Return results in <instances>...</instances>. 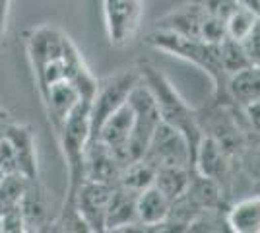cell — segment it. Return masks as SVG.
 I'll list each match as a JSON object with an SVG mask.
<instances>
[{"label":"cell","instance_id":"6da1fadb","mask_svg":"<svg viewBox=\"0 0 260 233\" xmlns=\"http://www.w3.org/2000/svg\"><path fill=\"white\" fill-rule=\"evenodd\" d=\"M25 53L39 93L56 82L70 80L80 89L82 97L91 101L98 78L91 74L82 53L62 29L49 23L33 27L25 35Z\"/></svg>","mask_w":260,"mask_h":233},{"label":"cell","instance_id":"7a4b0ae2","mask_svg":"<svg viewBox=\"0 0 260 233\" xmlns=\"http://www.w3.org/2000/svg\"><path fill=\"white\" fill-rule=\"evenodd\" d=\"M146 43L157 51H165L204 70L214 84V99L228 101V74L223 72L221 60H219V43L190 39V37H183L163 29H153L146 37Z\"/></svg>","mask_w":260,"mask_h":233},{"label":"cell","instance_id":"3957f363","mask_svg":"<svg viewBox=\"0 0 260 233\" xmlns=\"http://www.w3.org/2000/svg\"><path fill=\"white\" fill-rule=\"evenodd\" d=\"M138 70H140V80L152 91L155 105H157L159 115H161V121L175 126L177 130H181L196 152L198 140L202 136L200 124H198V113L194 109H190V105L179 95V91L167 80V76L159 72L153 64L140 62Z\"/></svg>","mask_w":260,"mask_h":233},{"label":"cell","instance_id":"277c9868","mask_svg":"<svg viewBox=\"0 0 260 233\" xmlns=\"http://www.w3.org/2000/svg\"><path fill=\"white\" fill-rule=\"evenodd\" d=\"M140 80V70L122 68L111 76L98 80V88L89 103V140L98 136L101 124L128 99L132 88Z\"/></svg>","mask_w":260,"mask_h":233},{"label":"cell","instance_id":"5b68a950","mask_svg":"<svg viewBox=\"0 0 260 233\" xmlns=\"http://www.w3.org/2000/svg\"><path fill=\"white\" fill-rule=\"evenodd\" d=\"M128 105L132 107V115H134L132 132H130L128 140V159L134 161V159H140L144 155L155 128L161 122V115H159V109L155 105L152 91L148 89V86L142 80H138V84L130 91Z\"/></svg>","mask_w":260,"mask_h":233},{"label":"cell","instance_id":"8992f818","mask_svg":"<svg viewBox=\"0 0 260 233\" xmlns=\"http://www.w3.org/2000/svg\"><path fill=\"white\" fill-rule=\"evenodd\" d=\"M142 157H146L155 167L177 165L192 169L194 150L181 130H177L175 126L161 121Z\"/></svg>","mask_w":260,"mask_h":233},{"label":"cell","instance_id":"52a82bcc","mask_svg":"<svg viewBox=\"0 0 260 233\" xmlns=\"http://www.w3.org/2000/svg\"><path fill=\"white\" fill-rule=\"evenodd\" d=\"M111 192H113V185L89 181V179L82 181L74 198V206L89 231H105V214H107Z\"/></svg>","mask_w":260,"mask_h":233},{"label":"cell","instance_id":"ba28073f","mask_svg":"<svg viewBox=\"0 0 260 233\" xmlns=\"http://www.w3.org/2000/svg\"><path fill=\"white\" fill-rule=\"evenodd\" d=\"M192 169L204 177L216 181L219 189L223 190L231 181V169H233V157L217 144L216 140L208 134H202L194 152V163Z\"/></svg>","mask_w":260,"mask_h":233},{"label":"cell","instance_id":"9c48e42d","mask_svg":"<svg viewBox=\"0 0 260 233\" xmlns=\"http://www.w3.org/2000/svg\"><path fill=\"white\" fill-rule=\"evenodd\" d=\"M142 0H103V16L109 41L113 45L128 43L138 29Z\"/></svg>","mask_w":260,"mask_h":233},{"label":"cell","instance_id":"30bf717a","mask_svg":"<svg viewBox=\"0 0 260 233\" xmlns=\"http://www.w3.org/2000/svg\"><path fill=\"white\" fill-rule=\"evenodd\" d=\"M126 163L101 140H89L84 152V179L105 185H119Z\"/></svg>","mask_w":260,"mask_h":233},{"label":"cell","instance_id":"8fae6325","mask_svg":"<svg viewBox=\"0 0 260 233\" xmlns=\"http://www.w3.org/2000/svg\"><path fill=\"white\" fill-rule=\"evenodd\" d=\"M41 95V101L45 105V111L49 117V122L53 126L54 134L62 128L64 121L68 119V115L74 111L80 101H87L82 97L80 89L70 82V80H62V82H56L51 88H47Z\"/></svg>","mask_w":260,"mask_h":233},{"label":"cell","instance_id":"7c38bea8","mask_svg":"<svg viewBox=\"0 0 260 233\" xmlns=\"http://www.w3.org/2000/svg\"><path fill=\"white\" fill-rule=\"evenodd\" d=\"M138 194V190H132L122 185L113 187L105 214V231H128L134 225H140L136 212Z\"/></svg>","mask_w":260,"mask_h":233},{"label":"cell","instance_id":"4fadbf2b","mask_svg":"<svg viewBox=\"0 0 260 233\" xmlns=\"http://www.w3.org/2000/svg\"><path fill=\"white\" fill-rule=\"evenodd\" d=\"M132 121H134V115L126 99L122 107H119L111 117H107V121L101 124L98 136L93 138V140H101L103 144H107L124 163H130L128 140L132 132Z\"/></svg>","mask_w":260,"mask_h":233},{"label":"cell","instance_id":"5bb4252c","mask_svg":"<svg viewBox=\"0 0 260 233\" xmlns=\"http://www.w3.org/2000/svg\"><path fill=\"white\" fill-rule=\"evenodd\" d=\"M206 18V10L190 0L188 4H183L175 10L167 12L155 22V29L171 31V34L190 37V39H202V23Z\"/></svg>","mask_w":260,"mask_h":233},{"label":"cell","instance_id":"9a60e30c","mask_svg":"<svg viewBox=\"0 0 260 233\" xmlns=\"http://www.w3.org/2000/svg\"><path fill=\"white\" fill-rule=\"evenodd\" d=\"M2 134L8 138V142L14 148V154L18 159V169L20 173L27 179H37V148H35V134L27 124H18V122H8Z\"/></svg>","mask_w":260,"mask_h":233},{"label":"cell","instance_id":"2e32d148","mask_svg":"<svg viewBox=\"0 0 260 233\" xmlns=\"http://www.w3.org/2000/svg\"><path fill=\"white\" fill-rule=\"evenodd\" d=\"M20 206L23 212V222H25V231H41L51 225L49 220V192L37 179H27V187L23 192Z\"/></svg>","mask_w":260,"mask_h":233},{"label":"cell","instance_id":"e0dca14e","mask_svg":"<svg viewBox=\"0 0 260 233\" xmlns=\"http://www.w3.org/2000/svg\"><path fill=\"white\" fill-rule=\"evenodd\" d=\"M169 210H171V200L155 185H150L148 189L140 190L136 212H138V223L142 229L157 231V227L167 220Z\"/></svg>","mask_w":260,"mask_h":233},{"label":"cell","instance_id":"ac0fdd59","mask_svg":"<svg viewBox=\"0 0 260 233\" xmlns=\"http://www.w3.org/2000/svg\"><path fill=\"white\" fill-rule=\"evenodd\" d=\"M228 101L247 107L260 101V64H249L228 78Z\"/></svg>","mask_w":260,"mask_h":233},{"label":"cell","instance_id":"d6986e66","mask_svg":"<svg viewBox=\"0 0 260 233\" xmlns=\"http://www.w3.org/2000/svg\"><path fill=\"white\" fill-rule=\"evenodd\" d=\"M229 231L260 233V194H252L235 202L228 212Z\"/></svg>","mask_w":260,"mask_h":233},{"label":"cell","instance_id":"ffe728a7","mask_svg":"<svg viewBox=\"0 0 260 233\" xmlns=\"http://www.w3.org/2000/svg\"><path fill=\"white\" fill-rule=\"evenodd\" d=\"M190 171H192L190 167H177V165L157 167L153 185L173 202L181 194H184V190L188 187V181H190Z\"/></svg>","mask_w":260,"mask_h":233},{"label":"cell","instance_id":"44dd1931","mask_svg":"<svg viewBox=\"0 0 260 233\" xmlns=\"http://www.w3.org/2000/svg\"><path fill=\"white\" fill-rule=\"evenodd\" d=\"M155 173H157V167L150 163L146 157H140V159H134V161L126 163V167L122 169L119 185L140 192V190L148 189L150 185H153Z\"/></svg>","mask_w":260,"mask_h":233},{"label":"cell","instance_id":"7402d4cb","mask_svg":"<svg viewBox=\"0 0 260 233\" xmlns=\"http://www.w3.org/2000/svg\"><path fill=\"white\" fill-rule=\"evenodd\" d=\"M219 60H221V68L228 74V78L239 72V70L247 68L249 64H252L249 55L243 49V45L239 43L237 39H231V37H225V39L219 41Z\"/></svg>","mask_w":260,"mask_h":233},{"label":"cell","instance_id":"603a6c76","mask_svg":"<svg viewBox=\"0 0 260 233\" xmlns=\"http://www.w3.org/2000/svg\"><path fill=\"white\" fill-rule=\"evenodd\" d=\"M27 187V177L22 173H4L0 179V214L14 204H20Z\"/></svg>","mask_w":260,"mask_h":233},{"label":"cell","instance_id":"cb8c5ba5","mask_svg":"<svg viewBox=\"0 0 260 233\" xmlns=\"http://www.w3.org/2000/svg\"><path fill=\"white\" fill-rule=\"evenodd\" d=\"M260 16H256L254 12L247 10L243 6H237L235 10L231 12L228 20H225V29H228V37L241 41L245 35L250 31V27L254 25V22L258 20Z\"/></svg>","mask_w":260,"mask_h":233},{"label":"cell","instance_id":"d4e9b609","mask_svg":"<svg viewBox=\"0 0 260 233\" xmlns=\"http://www.w3.org/2000/svg\"><path fill=\"white\" fill-rule=\"evenodd\" d=\"M0 231L4 233H23L25 222H23V212L20 204H14L10 208L0 214Z\"/></svg>","mask_w":260,"mask_h":233},{"label":"cell","instance_id":"484cf974","mask_svg":"<svg viewBox=\"0 0 260 233\" xmlns=\"http://www.w3.org/2000/svg\"><path fill=\"white\" fill-rule=\"evenodd\" d=\"M239 43L243 45L245 53L249 55L252 64H260V18L254 22V25L250 27V31Z\"/></svg>","mask_w":260,"mask_h":233},{"label":"cell","instance_id":"4316f807","mask_svg":"<svg viewBox=\"0 0 260 233\" xmlns=\"http://www.w3.org/2000/svg\"><path fill=\"white\" fill-rule=\"evenodd\" d=\"M196 4H200L206 14H212L216 18H221V20H228L231 16V12L237 8V0H194Z\"/></svg>","mask_w":260,"mask_h":233},{"label":"cell","instance_id":"83f0119b","mask_svg":"<svg viewBox=\"0 0 260 233\" xmlns=\"http://www.w3.org/2000/svg\"><path fill=\"white\" fill-rule=\"evenodd\" d=\"M0 169L4 173H20L14 148H12V144L4 134H0Z\"/></svg>","mask_w":260,"mask_h":233},{"label":"cell","instance_id":"f1b7e54d","mask_svg":"<svg viewBox=\"0 0 260 233\" xmlns=\"http://www.w3.org/2000/svg\"><path fill=\"white\" fill-rule=\"evenodd\" d=\"M243 117H245V124H247V132L252 134V138L260 144V101L252 103L247 107H239Z\"/></svg>","mask_w":260,"mask_h":233},{"label":"cell","instance_id":"f546056e","mask_svg":"<svg viewBox=\"0 0 260 233\" xmlns=\"http://www.w3.org/2000/svg\"><path fill=\"white\" fill-rule=\"evenodd\" d=\"M10 122V113L6 111L4 107H0V128H4Z\"/></svg>","mask_w":260,"mask_h":233}]
</instances>
